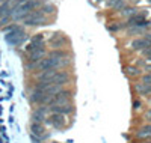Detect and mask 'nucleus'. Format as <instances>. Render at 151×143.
<instances>
[{"label":"nucleus","instance_id":"4","mask_svg":"<svg viewBox=\"0 0 151 143\" xmlns=\"http://www.w3.org/2000/svg\"><path fill=\"white\" fill-rule=\"evenodd\" d=\"M44 124L55 129H64L67 128V116L59 114V113H50Z\"/></svg>","mask_w":151,"mask_h":143},{"label":"nucleus","instance_id":"10","mask_svg":"<svg viewBox=\"0 0 151 143\" xmlns=\"http://www.w3.org/2000/svg\"><path fill=\"white\" fill-rule=\"evenodd\" d=\"M130 47H132V50L141 51V53H142L144 50H147L148 47H151V41L148 39V38H145V36H141V38H136V39H133L132 44H130Z\"/></svg>","mask_w":151,"mask_h":143},{"label":"nucleus","instance_id":"5","mask_svg":"<svg viewBox=\"0 0 151 143\" xmlns=\"http://www.w3.org/2000/svg\"><path fill=\"white\" fill-rule=\"evenodd\" d=\"M132 89H133V92L136 94V97L151 99V86L150 84L142 83L141 80H136V82L132 83Z\"/></svg>","mask_w":151,"mask_h":143},{"label":"nucleus","instance_id":"21","mask_svg":"<svg viewBox=\"0 0 151 143\" xmlns=\"http://www.w3.org/2000/svg\"><path fill=\"white\" fill-rule=\"evenodd\" d=\"M11 21H12V17H11V15H6V17H3V18H0V26H2V27H5V26H8Z\"/></svg>","mask_w":151,"mask_h":143},{"label":"nucleus","instance_id":"8","mask_svg":"<svg viewBox=\"0 0 151 143\" xmlns=\"http://www.w3.org/2000/svg\"><path fill=\"white\" fill-rule=\"evenodd\" d=\"M47 54H48V51H47L45 44H44L40 48H36L35 51H32V53L27 54V63H40Z\"/></svg>","mask_w":151,"mask_h":143},{"label":"nucleus","instance_id":"16","mask_svg":"<svg viewBox=\"0 0 151 143\" xmlns=\"http://www.w3.org/2000/svg\"><path fill=\"white\" fill-rule=\"evenodd\" d=\"M145 33H147V27H141V26H133V27L127 29V35H130V36L145 35Z\"/></svg>","mask_w":151,"mask_h":143},{"label":"nucleus","instance_id":"25","mask_svg":"<svg viewBox=\"0 0 151 143\" xmlns=\"http://www.w3.org/2000/svg\"><path fill=\"white\" fill-rule=\"evenodd\" d=\"M132 2H136V3H137V2H139V0H132Z\"/></svg>","mask_w":151,"mask_h":143},{"label":"nucleus","instance_id":"27","mask_svg":"<svg viewBox=\"0 0 151 143\" xmlns=\"http://www.w3.org/2000/svg\"><path fill=\"white\" fill-rule=\"evenodd\" d=\"M6 2H12V0H6Z\"/></svg>","mask_w":151,"mask_h":143},{"label":"nucleus","instance_id":"3","mask_svg":"<svg viewBox=\"0 0 151 143\" xmlns=\"http://www.w3.org/2000/svg\"><path fill=\"white\" fill-rule=\"evenodd\" d=\"M73 82V75L65 71V69H59L55 75H53V79L50 80V84H55V86H59V87H68Z\"/></svg>","mask_w":151,"mask_h":143},{"label":"nucleus","instance_id":"17","mask_svg":"<svg viewBox=\"0 0 151 143\" xmlns=\"http://www.w3.org/2000/svg\"><path fill=\"white\" fill-rule=\"evenodd\" d=\"M121 17H125V18H130V17H133V15H136L137 14V9L136 8H133V6H125L121 12Z\"/></svg>","mask_w":151,"mask_h":143},{"label":"nucleus","instance_id":"22","mask_svg":"<svg viewBox=\"0 0 151 143\" xmlns=\"http://www.w3.org/2000/svg\"><path fill=\"white\" fill-rule=\"evenodd\" d=\"M142 56H144V59H145V60L151 62V47H148L147 50H144V51H142Z\"/></svg>","mask_w":151,"mask_h":143},{"label":"nucleus","instance_id":"9","mask_svg":"<svg viewBox=\"0 0 151 143\" xmlns=\"http://www.w3.org/2000/svg\"><path fill=\"white\" fill-rule=\"evenodd\" d=\"M133 134L136 139H151V122H145L139 127H136Z\"/></svg>","mask_w":151,"mask_h":143},{"label":"nucleus","instance_id":"14","mask_svg":"<svg viewBox=\"0 0 151 143\" xmlns=\"http://www.w3.org/2000/svg\"><path fill=\"white\" fill-rule=\"evenodd\" d=\"M107 6L112 8L113 11L121 12L125 6H127V0H107Z\"/></svg>","mask_w":151,"mask_h":143},{"label":"nucleus","instance_id":"23","mask_svg":"<svg viewBox=\"0 0 151 143\" xmlns=\"http://www.w3.org/2000/svg\"><path fill=\"white\" fill-rule=\"evenodd\" d=\"M144 119H145L147 122H151V107H150V109L144 113Z\"/></svg>","mask_w":151,"mask_h":143},{"label":"nucleus","instance_id":"24","mask_svg":"<svg viewBox=\"0 0 151 143\" xmlns=\"http://www.w3.org/2000/svg\"><path fill=\"white\" fill-rule=\"evenodd\" d=\"M142 71H144V72H151V63H147Z\"/></svg>","mask_w":151,"mask_h":143},{"label":"nucleus","instance_id":"15","mask_svg":"<svg viewBox=\"0 0 151 143\" xmlns=\"http://www.w3.org/2000/svg\"><path fill=\"white\" fill-rule=\"evenodd\" d=\"M47 56H52L58 60H64V59H70V53L68 51H65L64 48L62 50H52V51H48V54Z\"/></svg>","mask_w":151,"mask_h":143},{"label":"nucleus","instance_id":"1","mask_svg":"<svg viewBox=\"0 0 151 143\" xmlns=\"http://www.w3.org/2000/svg\"><path fill=\"white\" fill-rule=\"evenodd\" d=\"M74 98V90L70 87H62L59 89V92H56L52 98H50L47 106H53V104H68L73 102Z\"/></svg>","mask_w":151,"mask_h":143},{"label":"nucleus","instance_id":"26","mask_svg":"<svg viewBox=\"0 0 151 143\" xmlns=\"http://www.w3.org/2000/svg\"><path fill=\"white\" fill-rule=\"evenodd\" d=\"M95 2H103V0H95Z\"/></svg>","mask_w":151,"mask_h":143},{"label":"nucleus","instance_id":"12","mask_svg":"<svg viewBox=\"0 0 151 143\" xmlns=\"http://www.w3.org/2000/svg\"><path fill=\"white\" fill-rule=\"evenodd\" d=\"M124 72H125V75H127L132 82L139 80L142 77V74H144V71L139 66H136V65H127V66L124 68Z\"/></svg>","mask_w":151,"mask_h":143},{"label":"nucleus","instance_id":"6","mask_svg":"<svg viewBox=\"0 0 151 143\" xmlns=\"http://www.w3.org/2000/svg\"><path fill=\"white\" fill-rule=\"evenodd\" d=\"M50 113H59L64 116H73L76 112L74 102H68V104H53V106H48Z\"/></svg>","mask_w":151,"mask_h":143},{"label":"nucleus","instance_id":"19","mask_svg":"<svg viewBox=\"0 0 151 143\" xmlns=\"http://www.w3.org/2000/svg\"><path fill=\"white\" fill-rule=\"evenodd\" d=\"M40 9H41V12L44 15H52V14H55V11H56V8L53 5H50V3H44Z\"/></svg>","mask_w":151,"mask_h":143},{"label":"nucleus","instance_id":"7","mask_svg":"<svg viewBox=\"0 0 151 143\" xmlns=\"http://www.w3.org/2000/svg\"><path fill=\"white\" fill-rule=\"evenodd\" d=\"M50 114V109L48 106H36L30 114V119L32 122H40V124H44L47 116Z\"/></svg>","mask_w":151,"mask_h":143},{"label":"nucleus","instance_id":"18","mask_svg":"<svg viewBox=\"0 0 151 143\" xmlns=\"http://www.w3.org/2000/svg\"><path fill=\"white\" fill-rule=\"evenodd\" d=\"M142 98H139V97H134L133 99H132V110L133 112H141L142 110Z\"/></svg>","mask_w":151,"mask_h":143},{"label":"nucleus","instance_id":"11","mask_svg":"<svg viewBox=\"0 0 151 143\" xmlns=\"http://www.w3.org/2000/svg\"><path fill=\"white\" fill-rule=\"evenodd\" d=\"M48 44H50V47H52V50H62L64 45L67 44V38L62 33H53V36L50 38Z\"/></svg>","mask_w":151,"mask_h":143},{"label":"nucleus","instance_id":"20","mask_svg":"<svg viewBox=\"0 0 151 143\" xmlns=\"http://www.w3.org/2000/svg\"><path fill=\"white\" fill-rule=\"evenodd\" d=\"M142 83H147V84H150L151 86V72H144L142 74V77L139 79Z\"/></svg>","mask_w":151,"mask_h":143},{"label":"nucleus","instance_id":"13","mask_svg":"<svg viewBox=\"0 0 151 143\" xmlns=\"http://www.w3.org/2000/svg\"><path fill=\"white\" fill-rule=\"evenodd\" d=\"M48 131L45 128V124H40V122H30V134L36 136V137H41L45 136Z\"/></svg>","mask_w":151,"mask_h":143},{"label":"nucleus","instance_id":"2","mask_svg":"<svg viewBox=\"0 0 151 143\" xmlns=\"http://www.w3.org/2000/svg\"><path fill=\"white\" fill-rule=\"evenodd\" d=\"M47 15H44L41 9L38 11H32L29 12V14L23 18V23L24 26H30V27H33V26H42V24H47Z\"/></svg>","mask_w":151,"mask_h":143}]
</instances>
